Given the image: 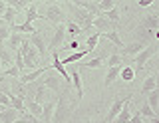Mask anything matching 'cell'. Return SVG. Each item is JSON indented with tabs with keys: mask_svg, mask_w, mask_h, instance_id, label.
Segmentation results:
<instances>
[{
	"mask_svg": "<svg viewBox=\"0 0 159 123\" xmlns=\"http://www.w3.org/2000/svg\"><path fill=\"white\" fill-rule=\"evenodd\" d=\"M14 68H16L18 72H24V60H22V54L20 52H16V66Z\"/></svg>",
	"mask_w": 159,
	"mask_h": 123,
	"instance_id": "8d00e7d4",
	"label": "cell"
},
{
	"mask_svg": "<svg viewBox=\"0 0 159 123\" xmlns=\"http://www.w3.org/2000/svg\"><path fill=\"white\" fill-rule=\"evenodd\" d=\"M44 99H46V87H44V86H40L38 90H36V93H34V101H36L38 105H42Z\"/></svg>",
	"mask_w": 159,
	"mask_h": 123,
	"instance_id": "d6a6232c",
	"label": "cell"
},
{
	"mask_svg": "<svg viewBox=\"0 0 159 123\" xmlns=\"http://www.w3.org/2000/svg\"><path fill=\"white\" fill-rule=\"evenodd\" d=\"M153 54H155V48H153V46H145L141 52L137 54V56H135V60H133V62H135V68H137V70H143V68H145L147 60L153 56Z\"/></svg>",
	"mask_w": 159,
	"mask_h": 123,
	"instance_id": "8992f818",
	"label": "cell"
},
{
	"mask_svg": "<svg viewBox=\"0 0 159 123\" xmlns=\"http://www.w3.org/2000/svg\"><path fill=\"white\" fill-rule=\"evenodd\" d=\"M4 10H6V2H2V0H0V16L4 14Z\"/></svg>",
	"mask_w": 159,
	"mask_h": 123,
	"instance_id": "ab89813d",
	"label": "cell"
},
{
	"mask_svg": "<svg viewBox=\"0 0 159 123\" xmlns=\"http://www.w3.org/2000/svg\"><path fill=\"white\" fill-rule=\"evenodd\" d=\"M64 26H66V34H70L72 38H78V34L82 32V30H80V26H78V24H74L72 20H70V22H64Z\"/></svg>",
	"mask_w": 159,
	"mask_h": 123,
	"instance_id": "f546056e",
	"label": "cell"
},
{
	"mask_svg": "<svg viewBox=\"0 0 159 123\" xmlns=\"http://www.w3.org/2000/svg\"><path fill=\"white\" fill-rule=\"evenodd\" d=\"M70 81H72L74 87H76L78 103H80V101H82V97H84V83H82V76H80V70H78V68H74V70L70 72Z\"/></svg>",
	"mask_w": 159,
	"mask_h": 123,
	"instance_id": "52a82bcc",
	"label": "cell"
},
{
	"mask_svg": "<svg viewBox=\"0 0 159 123\" xmlns=\"http://www.w3.org/2000/svg\"><path fill=\"white\" fill-rule=\"evenodd\" d=\"M143 48H145L143 42H131V44H127V46H123V56H137Z\"/></svg>",
	"mask_w": 159,
	"mask_h": 123,
	"instance_id": "9a60e30c",
	"label": "cell"
},
{
	"mask_svg": "<svg viewBox=\"0 0 159 123\" xmlns=\"http://www.w3.org/2000/svg\"><path fill=\"white\" fill-rule=\"evenodd\" d=\"M24 40V36H20V34H14V32H10V36H8V48L12 52H18V48H20V44H22Z\"/></svg>",
	"mask_w": 159,
	"mask_h": 123,
	"instance_id": "ffe728a7",
	"label": "cell"
},
{
	"mask_svg": "<svg viewBox=\"0 0 159 123\" xmlns=\"http://www.w3.org/2000/svg\"><path fill=\"white\" fill-rule=\"evenodd\" d=\"M129 97H131V95H127L125 99H121V97H117V99L111 103V107H109V113H107V117H106V123H113V119H116V117H117V113L121 111L123 103H125V101L129 99Z\"/></svg>",
	"mask_w": 159,
	"mask_h": 123,
	"instance_id": "ba28073f",
	"label": "cell"
},
{
	"mask_svg": "<svg viewBox=\"0 0 159 123\" xmlns=\"http://www.w3.org/2000/svg\"><path fill=\"white\" fill-rule=\"evenodd\" d=\"M155 90V77L153 76H147L145 80H143V86H141V93H149Z\"/></svg>",
	"mask_w": 159,
	"mask_h": 123,
	"instance_id": "4316f807",
	"label": "cell"
},
{
	"mask_svg": "<svg viewBox=\"0 0 159 123\" xmlns=\"http://www.w3.org/2000/svg\"><path fill=\"white\" fill-rule=\"evenodd\" d=\"M0 68H4V70L12 68V56H10V52L2 46V44H0Z\"/></svg>",
	"mask_w": 159,
	"mask_h": 123,
	"instance_id": "e0dca14e",
	"label": "cell"
},
{
	"mask_svg": "<svg viewBox=\"0 0 159 123\" xmlns=\"http://www.w3.org/2000/svg\"><path fill=\"white\" fill-rule=\"evenodd\" d=\"M30 46H32L34 48V50H36L38 52V56L40 58H44V60H46V56H48V48H46V42H44V38H42V34H40V30L38 32H34L32 34V36H30Z\"/></svg>",
	"mask_w": 159,
	"mask_h": 123,
	"instance_id": "7a4b0ae2",
	"label": "cell"
},
{
	"mask_svg": "<svg viewBox=\"0 0 159 123\" xmlns=\"http://www.w3.org/2000/svg\"><path fill=\"white\" fill-rule=\"evenodd\" d=\"M14 18H16V10H14L12 6H8V4H6V10H4V14H2L4 24H10V26H12V24H14Z\"/></svg>",
	"mask_w": 159,
	"mask_h": 123,
	"instance_id": "cb8c5ba5",
	"label": "cell"
},
{
	"mask_svg": "<svg viewBox=\"0 0 159 123\" xmlns=\"http://www.w3.org/2000/svg\"><path fill=\"white\" fill-rule=\"evenodd\" d=\"M48 70H50V66H44V68H36V70H32V72H28V73H22V76L18 77L20 86H24V83H32L34 80H38L40 76H44Z\"/></svg>",
	"mask_w": 159,
	"mask_h": 123,
	"instance_id": "5b68a950",
	"label": "cell"
},
{
	"mask_svg": "<svg viewBox=\"0 0 159 123\" xmlns=\"http://www.w3.org/2000/svg\"><path fill=\"white\" fill-rule=\"evenodd\" d=\"M44 87L60 93V77L58 76H52V73H46V76H44Z\"/></svg>",
	"mask_w": 159,
	"mask_h": 123,
	"instance_id": "8fae6325",
	"label": "cell"
},
{
	"mask_svg": "<svg viewBox=\"0 0 159 123\" xmlns=\"http://www.w3.org/2000/svg\"><path fill=\"white\" fill-rule=\"evenodd\" d=\"M86 54H89V50L88 48H84V50H80V52H76V54H72V56H68V58H64V60H60L62 62V66H66V64H74V62H80Z\"/></svg>",
	"mask_w": 159,
	"mask_h": 123,
	"instance_id": "7402d4cb",
	"label": "cell"
},
{
	"mask_svg": "<svg viewBox=\"0 0 159 123\" xmlns=\"http://www.w3.org/2000/svg\"><path fill=\"white\" fill-rule=\"evenodd\" d=\"M92 26H93V28H98V30H99V32H103V34L111 30V22H109L107 18H103V16H98V18H93Z\"/></svg>",
	"mask_w": 159,
	"mask_h": 123,
	"instance_id": "2e32d148",
	"label": "cell"
},
{
	"mask_svg": "<svg viewBox=\"0 0 159 123\" xmlns=\"http://www.w3.org/2000/svg\"><path fill=\"white\" fill-rule=\"evenodd\" d=\"M119 73H121V77L125 81H131L133 80V70H131V68H121V72H119Z\"/></svg>",
	"mask_w": 159,
	"mask_h": 123,
	"instance_id": "d590c367",
	"label": "cell"
},
{
	"mask_svg": "<svg viewBox=\"0 0 159 123\" xmlns=\"http://www.w3.org/2000/svg\"><path fill=\"white\" fill-rule=\"evenodd\" d=\"M151 123H159V117H155V119H151Z\"/></svg>",
	"mask_w": 159,
	"mask_h": 123,
	"instance_id": "b9f144b4",
	"label": "cell"
},
{
	"mask_svg": "<svg viewBox=\"0 0 159 123\" xmlns=\"http://www.w3.org/2000/svg\"><path fill=\"white\" fill-rule=\"evenodd\" d=\"M119 72H121V66L109 68V70H107V76H106V86H111V83L116 81V77L119 76Z\"/></svg>",
	"mask_w": 159,
	"mask_h": 123,
	"instance_id": "d4e9b609",
	"label": "cell"
},
{
	"mask_svg": "<svg viewBox=\"0 0 159 123\" xmlns=\"http://www.w3.org/2000/svg\"><path fill=\"white\" fill-rule=\"evenodd\" d=\"M54 109H56V101H46L42 105V115H40V121H42V123H52Z\"/></svg>",
	"mask_w": 159,
	"mask_h": 123,
	"instance_id": "9c48e42d",
	"label": "cell"
},
{
	"mask_svg": "<svg viewBox=\"0 0 159 123\" xmlns=\"http://www.w3.org/2000/svg\"><path fill=\"white\" fill-rule=\"evenodd\" d=\"M98 40H99V32H93L92 36H88V40H86V48H88L89 52H92L93 48L98 46Z\"/></svg>",
	"mask_w": 159,
	"mask_h": 123,
	"instance_id": "1f68e13d",
	"label": "cell"
},
{
	"mask_svg": "<svg viewBox=\"0 0 159 123\" xmlns=\"http://www.w3.org/2000/svg\"><path fill=\"white\" fill-rule=\"evenodd\" d=\"M88 123H89V121H88Z\"/></svg>",
	"mask_w": 159,
	"mask_h": 123,
	"instance_id": "ee69618b",
	"label": "cell"
},
{
	"mask_svg": "<svg viewBox=\"0 0 159 123\" xmlns=\"http://www.w3.org/2000/svg\"><path fill=\"white\" fill-rule=\"evenodd\" d=\"M116 66H123V56L121 54H111L107 58V68H116Z\"/></svg>",
	"mask_w": 159,
	"mask_h": 123,
	"instance_id": "4dcf8cb0",
	"label": "cell"
},
{
	"mask_svg": "<svg viewBox=\"0 0 159 123\" xmlns=\"http://www.w3.org/2000/svg\"><path fill=\"white\" fill-rule=\"evenodd\" d=\"M145 103L157 113V109H159V87H155L153 91H149V93H147V101H145Z\"/></svg>",
	"mask_w": 159,
	"mask_h": 123,
	"instance_id": "ac0fdd59",
	"label": "cell"
},
{
	"mask_svg": "<svg viewBox=\"0 0 159 123\" xmlns=\"http://www.w3.org/2000/svg\"><path fill=\"white\" fill-rule=\"evenodd\" d=\"M8 36H10V28L4 24V26H0V44H4L8 40Z\"/></svg>",
	"mask_w": 159,
	"mask_h": 123,
	"instance_id": "e575fe53",
	"label": "cell"
},
{
	"mask_svg": "<svg viewBox=\"0 0 159 123\" xmlns=\"http://www.w3.org/2000/svg\"><path fill=\"white\" fill-rule=\"evenodd\" d=\"M64 40H66V26L64 24H58L56 32H54V38L50 42V52H56L60 46H64Z\"/></svg>",
	"mask_w": 159,
	"mask_h": 123,
	"instance_id": "277c9868",
	"label": "cell"
},
{
	"mask_svg": "<svg viewBox=\"0 0 159 123\" xmlns=\"http://www.w3.org/2000/svg\"><path fill=\"white\" fill-rule=\"evenodd\" d=\"M16 115H18V111L12 109V107H8V109L0 111V121H2V123H14V121H16Z\"/></svg>",
	"mask_w": 159,
	"mask_h": 123,
	"instance_id": "44dd1931",
	"label": "cell"
},
{
	"mask_svg": "<svg viewBox=\"0 0 159 123\" xmlns=\"http://www.w3.org/2000/svg\"><path fill=\"white\" fill-rule=\"evenodd\" d=\"M64 119H66V103H64V99H60L56 103V109H54L52 121L54 123H64Z\"/></svg>",
	"mask_w": 159,
	"mask_h": 123,
	"instance_id": "7c38bea8",
	"label": "cell"
},
{
	"mask_svg": "<svg viewBox=\"0 0 159 123\" xmlns=\"http://www.w3.org/2000/svg\"><path fill=\"white\" fill-rule=\"evenodd\" d=\"M38 4H30V6L26 8V22L32 24L34 20H38V18H42V14H38Z\"/></svg>",
	"mask_w": 159,
	"mask_h": 123,
	"instance_id": "603a6c76",
	"label": "cell"
},
{
	"mask_svg": "<svg viewBox=\"0 0 159 123\" xmlns=\"http://www.w3.org/2000/svg\"><path fill=\"white\" fill-rule=\"evenodd\" d=\"M103 36H106V38H107V40L111 42V44H116L117 48H123V46H125V44L121 42V38H119V34H117V32H113V30L106 32V34H103Z\"/></svg>",
	"mask_w": 159,
	"mask_h": 123,
	"instance_id": "484cf974",
	"label": "cell"
},
{
	"mask_svg": "<svg viewBox=\"0 0 159 123\" xmlns=\"http://www.w3.org/2000/svg\"><path fill=\"white\" fill-rule=\"evenodd\" d=\"M127 123H143V117L139 115V111H133L131 113V119H129Z\"/></svg>",
	"mask_w": 159,
	"mask_h": 123,
	"instance_id": "74e56055",
	"label": "cell"
},
{
	"mask_svg": "<svg viewBox=\"0 0 159 123\" xmlns=\"http://www.w3.org/2000/svg\"><path fill=\"white\" fill-rule=\"evenodd\" d=\"M0 26H4V20H2V16H0Z\"/></svg>",
	"mask_w": 159,
	"mask_h": 123,
	"instance_id": "7bdbcfd3",
	"label": "cell"
},
{
	"mask_svg": "<svg viewBox=\"0 0 159 123\" xmlns=\"http://www.w3.org/2000/svg\"><path fill=\"white\" fill-rule=\"evenodd\" d=\"M78 48H80L78 40H74V42H70L68 46H62V50H78Z\"/></svg>",
	"mask_w": 159,
	"mask_h": 123,
	"instance_id": "f35d334b",
	"label": "cell"
},
{
	"mask_svg": "<svg viewBox=\"0 0 159 123\" xmlns=\"http://www.w3.org/2000/svg\"><path fill=\"white\" fill-rule=\"evenodd\" d=\"M129 101H131V97L123 103V107H121V111L117 113V117L113 119V123H127L129 119H131V111H129Z\"/></svg>",
	"mask_w": 159,
	"mask_h": 123,
	"instance_id": "4fadbf2b",
	"label": "cell"
},
{
	"mask_svg": "<svg viewBox=\"0 0 159 123\" xmlns=\"http://www.w3.org/2000/svg\"><path fill=\"white\" fill-rule=\"evenodd\" d=\"M72 12H74V20H72V22L78 24L82 32H86V30H89V28H92V22H93V16H92V14H88L86 10L74 6V4H72Z\"/></svg>",
	"mask_w": 159,
	"mask_h": 123,
	"instance_id": "6da1fadb",
	"label": "cell"
},
{
	"mask_svg": "<svg viewBox=\"0 0 159 123\" xmlns=\"http://www.w3.org/2000/svg\"><path fill=\"white\" fill-rule=\"evenodd\" d=\"M102 66H103L102 58H92V60H88L84 64H78V70H80V68H102Z\"/></svg>",
	"mask_w": 159,
	"mask_h": 123,
	"instance_id": "83f0119b",
	"label": "cell"
},
{
	"mask_svg": "<svg viewBox=\"0 0 159 123\" xmlns=\"http://www.w3.org/2000/svg\"><path fill=\"white\" fill-rule=\"evenodd\" d=\"M102 16H103V18H107V20L113 24V22H117V20H119V10H117V8H111V10H109V12L102 14Z\"/></svg>",
	"mask_w": 159,
	"mask_h": 123,
	"instance_id": "836d02e7",
	"label": "cell"
},
{
	"mask_svg": "<svg viewBox=\"0 0 159 123\" xmlns=\"http://www.w3.org/2000/svg\"><path fill=\"white\" fill-rule=\"evenodd\" d=\"M139 115H141V117H147V119H155V117H157V113L153 111L151 107L147 105V103H143V105L139 107Z\"/></svg>",
	"mask_w": 159,
	"mask_h": 123,
	"instance_id": "f1b7e54d",
	"label": "cell"
},
{
	"mask_svg": "<svg viewBox=\"0 0 159 123\" xmlns=\"http://www.w3.org/2000/svg\"><path fill=\"white\" fill-rule=\"evenodd\" d=\"M10 32H14V34H20V36H22V34H34V32H38L36 28L32 26V24H28V22H24V24H12V26H10Z\"/></svg>",
	"mask_w": 159,
	"mask_h": 123,
	"instance_id": "5bb4252c",
	"label": "cell"
},
{
	"mask_svg": "<svg viewBox=\"0 0 159 123\" xmlns=\"http://www.w3.org/2000/svg\"><path fill=\"white\" fill-rule=\"evenodd\" d=\"M143 28H145V32H153L159 28V16L157 14H151V16H147L145 20H143Z\"/></svg>",
	"mask_w": 159,
	"mask_h": 123,
	"instance_id": "d6986e66",
	"label": "cell"
},
{
	"mask_svg": "<svg viewBox=\"0 0 159 123\" xmlns=\"http://www.w3.org/2000/svg\"><path fill=\"white\" fill-rule=\"evenodd\" d=\"M52 68H54V70H58L60 73H62V77L66 80V83H72V81H70V73L66 72V68L62 66V62H60L58 52H52Z\"/></svg>",
	"mask_w": 159,
	"mask_h": 123,
	"instance_id": "30bf717a",
	"label": "cell"
},
{
	"mask_svg": "<svg viewBox=\"0 0 159 123\" xmlns=\"http://www.w3.org/2000/svg\"><path fill=\"white\" fill-rule=\"evenodd\" d=\"M155 77V87H159V72H157V76H153Z\"/></svg>",
	"mask_w": 159,
	"mask_h": 123,
	"instance_id": "60d3db41",
	"label": "cell"
},
{
	"mask_svg": "<svg viewBox=\"0 0 159 123\" xmlns=\"http://www.w3.org/2000/svg\"><path fill=\"white\" fill-rule=\"evenodd\" d=\"M42 18H46V20L54 22V24H64V12H62V8H60L58 4L46 6V12L42 14Z\"/></svg>",
	"mask_w": 159,
	"mask_h": 123,
	"instance_id": "3957f363",
	"label": "cell"
}]
</instances>
